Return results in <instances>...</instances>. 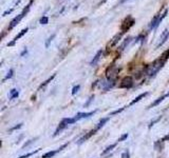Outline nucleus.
Segmentation results:
<instances>
[{"instance_id":"obj_1","label":"nucleus","mask_w":169,"mask_h":158,"mask_svg":"<svg viewBox=\"0 0 169 158\" xmlns=\"http://www.w3.org/2000/svg\"><path fill=\"white\" fill-rule=\"evenodd\" d=\"M167 60H165V59H163L162 57H160L159 59H156L155 61H153L151 64H149L147 67V70H146V74L148 76H154L162 68L163 65L166 63Z\"/></svg>"},{"instance_id":"obj_2","label":"nucleus","mask_w":169,"mask_h":158,"mask_svg":"<svg viewBox=\"0 0 169 158\" xmlns=\"http://www.w3.org/2000/svg\"><path fill=\"white\" fill-rule=\"evenodd\" d=\"M32 3H33V0H31V1H30V3L27 5V8L22 11V12H21L17 17H15L14 19H13V20L11 21V23H10V27H9V30H12L13 28H15L19 22H20V20H21V19H22L26 15H27V13L30 11V8H31V5H32Z\"/></svg>"},{"instance_id":"obj_3","label":"nucleus","mask_w":169,"mask_h":158,"mask_svg":"<svg viewBox=\"0 0 169 158\" xmlns=\"http://www.w3.org/2000/svg\"><path fill=\"white\" fill-rule=\"evenodd\" d=\"M167 13H168V10H165V12L162 14V16H160V15H155V16L153 17V19L151 20L150 24H149V28H150V29H155V28H158L159 24L161 23V21H162L163 19L166 17Z\"/></svg>"},{"instance_id":"obj_4","label":"nucleus","mask_w":169,"mask_h":158,"mask_svg":"<svg viewBox=\"0 0 169 158\" xmlns=\"http://www.w3.org/2000/svg\"><path fill=\"white\" fill-rule=\"evenodd\" d=\"M98 83H99V88L105 90V91H108V90L112 89L115 84L113 79H104V80H100Z\"/></svg>"},{"instance_id":"obj_5","label":"nucleus","mask_w":169,"mask_h":158,"mask_svg":"<svg viewBox=\"0 0 169 158\" xmlns=\"http://www.w3.org/2000/svg\"><path fill=\"white\" fill-rule=\"evenodd\" d=\"M133 87V79L131 76H126L122 79L120 81V84H119V88L122 89H130Z\"/></svg>"},{"instance_id":"obj_6","label":"nucleus","mask_w":169,"mask_h":158,"mask_svg":"<svg viewBox=\"0 0 169 158\" xmlns=\"http://www.w3.org/2000/svg\"><path fill=\"white\" fill-rule=\"evenodd\" d=\"M133 24H134V19H133L131 16H128V17H127L125 20H124V22H123V24H122V32H123V33L127 32Z\"/></svg>"},{"instance_id":"obj_7","label":"nucleus","mask_w":169,"mask_h":158,"mask_svg":"<svg viewBox=\"0 0 169 158\" xmlns=\"http://www.w3.org/2000/svg\"><path fill=\"white\" fill-rule=\"evenodd\" d=\"M119 72V69H117V68H115V67H110V68H108V70H107V77H108V79H113V77L114 76H116V74ZM114 80V79H113Z\"/></svg>"},{"instance_id":"obj_8","label":"nucleus","mask_w":169,"mask_h":158,"mask_svg":"<svg viewBox=\"0 0 169 158\" xmlns=\"http://www.w3.org/2000/svg\"><path fill=\"white\" fill-rule=\"evenodd\" d=\"M169 38V31L168 30H165L163 33H162V35H161V38H160V42H159V44L156 45V48H160V47H162L166 41H167V39Z\"/></svg>"},{"instance_id":"obj_9","label":"nucleus","mask_w":169,"mask_h":158,"mask_svg":"<svg viewBox=\"0 0 169 158\" xmlns=\"http://www.w3.org/2000/svg\"><path fill=\"white\" fill-rule=\"evenodd\" d=\"M96 113V111H93V112H88V113H78L74 118H75V120H80V119H83V118H89L91 117L92 115H94Z\"/></svg>"},{"instance_id":"obj_10","label":"nucleus","mask_w":169,"mask_h":158,"mask_svg":"<svg viewBox=\"0 0 169 158\" xmlns=\"http://www.w3.org/2000/svg\"><path fill=\"white\" fill-rule=\"evenodd\" d=\"M96 131H97V129L91 130V131H90V132L88 133V134H86V135H84V136H82V137L80 138V139L78 140V142H77V143H78V144H81L82 142H84V141H86V140H88V139H89V138H90V137H91L92 135H94V134L96 133Z\"/></svg>"},{"instance_id":"obj_11","label":"nucleus","mask_w":169,"mask_h":158,"mask_svg":"<svg viewBox=\"0 0 169 158\" xmlns=\"http://www.w3.org/2000/svg\"><path fill=\"white\" fill-rule=\"evenodd\" d=\"M28 31H29V29H28V28L23 29L22 31H21V32H20V33H19V34H18V35H17V36H16V37H15V38L13 39V41H12V42H10V43H9L8 45H9V47H13V45H14V44L16 43V41L18 40V39H20V38L22 37V36H23L25 34H27V32H28Z\"/></svg>"},{"instance_id":"obj_12","label":"nucleus","mask_w":169,"mask_h":158,"mask_svg":"<svg viewBox=\"0 0 169 158\" xmlns=\"http://www.w3.org/2000/svg\"><path fill=\"white\" fill-rule=\"evenodd\" d=\"M101 56H102V51H101V50H99V51L96 53V55L93 57V60L91 61V65H92V67H95V65L98 63V61L100 60Z\"/></svg>"},{"instance_id":"obj_13","label":"nucleus","mask_w":169,"mask_h":158,"mask_svg":"<svg viewBox=\"0 0 169 158\" xmlns=\"http://www.w3.org/2000/svg\"><path fill=\"white\" fill-rule=\"evenodd\" d=\"M168 96H169V93H167L166 95H164V96H162V97L158 98V99H156V100H155V101H154L152 104H150V106H149V108H148V109H152V108H154V107L159 106V104H160V103H161V102H162V101L165 99V98H166V97H168Z\"/></svg>"},{"instance_id":"obj_14","label":"nucleus","mask_w":169,"mask_h":158,"mask_svg":"<svg viewBox=\"0 0 169 158\" xmlns=\"http://www.w3.org/2000/svg\"><path fill=\"white\" fill-rule=\"evenodd\" d=\"M67 126H68V123H67V122H66L65 120L62 119V120H61V122L59 123V126H58L57 130L55 131V134H54V135H55V136H56V135H58V134H59V132H61V131H62L63 129H65V128H66Z\"/></svg>"},{"instance_id":"obj_15","label":"nucleus","mask_w":169,"mask_h":158,"mask_svg":"<svg viewBox=\"0 0 169 158\" xmlns=\"http://www.w3.org/2000/svg\"><path fill=\"white\" fill-rule=\"evenodd\" d=\"M147 95H148V93H147V92H146V93H143V94H141V95H138V96H137V97L135 98V99H134V100H132V101L130 102V104H129V106H133L134 103H136V102H138V101H140V100L142 99V98H144V97H146Z\"/></svg>"},{"instance_id":"obj_16","label":"nucleus","mask_w":169,"mask_h":158,"mask_svg":"<svg viewBox=\"0 0 169 158\" xmlns=\"http://www.w3.org/2000/svg\"><path fill=\"white\" fill-rule=\"evenodd\" d=\"M123 34H124V33H123V32H120L119 34H116V35H115V37H114V38L112 39V42H111V47H112V45H115V44H116V43H117V42L119 41V39L122 38Z\"/></svg>"},{"instance_id":"obj_17","label":"nucleus","mask_w":169,"mask_h":158,"mask_svg":"<svg viewBox=\"0 0 169 158\" xmlns=\"http://www.w3.org/2000/svg\"><path fill=\"white\" fill-rule=\"evenodd\" d=\"M58 153V151L56 150V151H50V152H47L46 154H44L42 155V157L41 158H52V157H54L56 154Z\"/></svg>"},{"instance_id":"obj_18","label":"nucleus","mask_w":169,"mask_h":158,"mask_svg":"<svg viewBox=\"0 0 169 158\" xmlns=\"http://www.w3.org/2000/svg\"><path fill=\"white\" fill-rule=\"evenodd\" d=\"M10 94H11L10 99H15V98H17V97L19 96V92H18L16 89H12V90L10 91Z\"/></svg>"},{"instance_id":"obj_19","label":"nucleus","mask_w":169,"mask_h":158,"mask_svg":"<svg viewBox=\"0 0 169 158\" xmlns=\"http://www.w3.org/2000/svg\"><path fill=\"white\" fill-rule=\"evenodd\" d=\"M108 120H109V117H108V118H102V119H101V120H100V121L98 122V124H97L96 129H97V130H99V129H100L101 127H104V126H105V123L107 122Z\"/></svg>"},{"instance_id":"obj_20","label":"nucleus","mask_w":169,"mask_h":158,"mask_svg":"<svg viewBox=\"0 0 169 158\" xmlns=\"http://www.w3.org/2000/svg\"><path fill=\"white\" fill-rule=\"evenodd\" d=\"M116 144H117V142H116V143H113V144H111V146H110V147H108V148H106V150H105V151L102 152V155H105V154L109 153L110 151H112V150H113V149H114V148L116 147Z\"/></svg>"},{"instance_id":"obj_21","label":"nucleus","mask_w":169,"mask_h":158,"mask_svg":"<svg viewBox=\"0 0 169 158\" xmlns=\"http://www.w3.org/2000/svg\"><path fill=\"white\" fill-rule=\"evenodd\" d=\"M38 152H39V149H38V150H35L34 152H31V153H28V154H26V155L20 156V157H18V158H29V157H31L32 155H34V154H36V153H38Z\"/></svg>"},{"instance_id":"obj_22","label":"nucleus","mask_w":169,"mask_h":158,"mask_svg":"<svg viewBox=\"0 0 169 158\" xmlns=\"http://www.w3.org/2000/svg\"><path fill=\"white\" fill-rule=\"evenodd\" d=\"M39 22H40L41 24H47V23L49 22V18H48L47 16L41 17V18H40V20H39Z\"/></svg>"},{"instance_id":"obj_23","label":"nucleus","mask_w":169,"mask_h":158,"mask_svg":"<svg viewBox=\"0 0 169 158\" xmlns=\"http://www.w3.org/2000/svg\"><path fill=\"white\" fill-rule=\"evenodd\" d=\"M54 38H55V34H53V35H52L51 37H49V38H48V40L46 41V48H47V49L49 48V45H50V43H51V41L53 40V39H54Z\"/></svg>"},{"instance_id":"obj_24","label":"nucleus","mask_w":169,"mask_h":158,"mask_svg":"<svg viewBox=\"0 0 169 158\" xmlns=\"http://www.w3.org/2000/svg\"><path fill=\"white\" fill-rule=\"evenodd\" d=\"M130 41H131V38H130V37H128V38H127L126 40L124 41V43H123V45H122V48H120V49H122V50H124V49L126 48V45H128V44L130 43Z\"/></svg>"},{"instance_id":"obj_25","label":"nucleus","mask_w":169,"mask_h":158,"mask_svg":"<svg viewBox=\"0 0 169 158\" xmlns=\"http://www.w3.org/2000/svg\"><path fill=\"white\" fill-rule=\"evenodd\" d=\"M54 77H55V74H54V75H52V76H51V77H50L49 79H47V80H46V81H45L44 83H42V84L40 85V88H44V87H46V85H47V84H48V83H49V82H50V81L52 80V79H53Z\"/></svg>"},{"instance_id":"obj_26","label":"nucleus","mask_w":169,"mask_h":158,"mask_svg":"<svg viewBox=\"0 0 169 158\" xmlns=\"http://www.w3.org/2000/svg\"><path fill=\"white\" fill-rule=\"evenodd\" d=\"M163 59H165V60H167V59L169 58V50H167V51H165L163 54H162V56H161Z\"/></svg>"},{"instance_id":"obj_27","label":"nucleus","mask_w":169,"mask_h":158,"mask_svg":"<svg viewBox=\"0 0 169 158\" xmlns=\"http://www.w3.org/2000/svg\"><path fill=\"white\" fill-rule=\"evenodd\" d=\"M13 73H14V70H10L9 71V73H8V75L5 76V78L3 79V80H7V79H10V78H12V76H13Z\"/></svg>"},{"instance_id":"obj_28","label":"nucleus","mask_w":169,"mask_h":158,"mask_svg":"<svg viewBox=\"0 0 169 158\" xmlns=\"http://www.w3.org/2000/svg\"><path fill=\"white\" fill-rule=\"evenodd\" d=\"M36 139H37V138H34V139H31V140H29V141H28L27 143H25V144L22 146V149H25V148H27V147H29V146H30L31 143H33V142H34V141H35Z\"/></svg>"},{"instance_id":"obj_29","label":"nucleus","mask_w":169,"mask_h":158,"mask_svg":"<svg viewBox=\"0 0 169 158\" xmlns=\"http://www.w3.org/2000/svg\"><path fill=\"white\" fill-rule=\"evenodd\" d=\"M79 88H80V85L79 84H77V85H75L74 88H73V90H72V95H75L77 92H78V90H79Z\"/></svg>"},{"instance_id":"obj_30","label":"nucleus","mask_w":169,"mask_h":158,"mask_svg":"<svg viewBox=\"0 0 169 158\" xmlns=\"http://www.w3.org/2000/svg\"><path fill=\"white\" fill-rule=\"evenodd\" d=\"M21 127H22V123H19L18 126H15V127H13L12 129H10V131H9V132L11 133V132H13V131H15V130H18V129H20Z\"/></svg>"},{"instance_id":"obj_31","label":"nucleus","mask_w":169,"mask_h":158,"mask_svg":"<svg viewBox=\"0 0 169 158\" xmlns=\"http://www.w3.org/2000/svg\"><path fill=\"white\" fill-rule=\"evenodd\" d=\"M122 158H130V154H129V152H128V151L124 152V153L122 154Z\"/></svg>"},{"instance_id":"obj_32","label":"nucleus","mask_w":169,"mask_h":158,"mask_svg":"<svg viewBox=\"0 0 169 158\" xmlns=\"http://www.w3.org/2000/svg\"><path fill=\"white\" fill-rule=\"evenodd\" d=\"M127 137H128V134H124V135H122V137L119 138V139L117 140V142H120V141H124L125 139H127Z\"/></svg>"},{"instance_id":"obj_33","label":"nucleus","mask_w":169,"mask_h":158,"mask_svg":"<svg viewBox=\"0 0 169 158\" xmlns=\"http://www.w3.org/2000/svg\"><path fill=\"white\" fill-rule=\"evenodd\" d=\"M161 117H162V116H160V117L158 118V119H155V120H153V121H151V122H150V124H149V128H151V127H152V126H153V124H154L155 122H158V121H159V120L161 119Z\"/></svg>"},{"instance_id":"obj_34","label":"nucleus","mask_w":169,"mask_h":158,"mask_svg":"<svg viewBox=\"0 0 169 158\" xmlns=\"http://www.w3.org/2000/svg\"><path fill=\"white\" fill-rule=\"evenodd\" d=\"M93 99H94V96H91V97H90V99H89V100H88V102H87V103H86V104H84V107H88V106H89V104H90V103H91V101H92V100H93Z\"/></svg>"},{"instance_id":"obj_35","label":"nucleus","mask_w":169,"mask_h":158,"mask_svg":"<svg viewBox=\"0 0 169 158\" xmlns=\"http://www.w3.org/2000/svg\"><path fill=\"white\" fill-rule=\"evenodd\" d=\"M12 12H13V9H11V10H9V11H5V12L3 13V15H2V16H7L8 14H11Z\"/></svg>"},{"instance_id":"obj_36","label":"nucleus","mask_w":169,"mask_h":158,"mask_svg":"<svg viewBox=\"0 0 169 158\" xmlns=\"http://www.w3.org/2000/svg\"><path fill=\"white\" fill-rule=\"evenodd\" d=\"M27 53H28V50H27V49H26V50H25V51H23V52H22V53H21V54H20V55H21V56H23V55H25V54H27Z\"/></svg>"},{"instance_id":"obj_37","label":"nucleus","mask_w":169,"mask_h":158,"mask_svg":"<svg viewBox=\"0 0 169 158\" xmlns=\"http://www.w3.org/2000/svg\"><path fill=\"white\" fill-rule=\"evenodd\" d=\"M125 1H127V0H120V3H124Z\"/></svg>"},{"instance_id":"obj_38","label":"nucleus","mask_w":169,"mask_h":158,"mask_svg":"<svg viewBox=\"0 0 169 158\" xmlns=\"http://www.w3.org/2000/svg\"><path fill=\"white\" fill-rule=\"evenodd\" d=\"M106 1H107V0H102V1H101V2L104 3V2H106Z\"/></svg>"}]
</instances>
